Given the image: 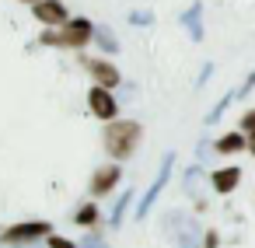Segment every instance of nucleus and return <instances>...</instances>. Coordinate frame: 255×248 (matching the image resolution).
Listing matches in <instances>:
<instances>
[{
	"label": "nucleus",
	"mask_w": 255,
	"mask_h": 248,
	"mask_svg": "<svg viewBox=\"0 0 255 248\" xmlns=\"http://www.w3.org/2000/svg\"><path fill=\"white\" fill-rule=\"evenodd\" d=\"M140 136H143V126H140V123H129V119H109L102 140H105V150H109L116 161H126V157H133Z\"/></svg>",
	"instance_id": "nucleus-1"
},
{
	"label": "nucleus",
	"mask_w": 255,
	"mask_h": 248,
	"mask_svg": "<svg viewBox=\"0 0 255 248\" xmlns=\"http://www.w3.org/2000/svg\"><path fill=\"white\" fill-rule=\"evenodd\" d=\"M164 234L175 248H203V227L189 210H171L164 213Z\"/></svg>",
	"instance_id": "nucleus-2"
},
{
	"label": "nucleus",
	"mask_w": 255,
	"mask_h": 248,
	"mask_svg": "<svg viewBox=\"0 0 255 248\" xmlns=\"http://www.w3.org/2000/svg\"><path fill=\"white\" fill-rule=\"evenodd\" d=\"M42 46H63V49H84L88 42H95V25L88 18H70L63 25V32H42L39 35Z\"/></svg>",
	"instance_id": "nucleus-3"
},
{
	"label": "nucleus",
	"mask_w": 255,
	"mask_h": 248,
	"mask_svg": "<svg viewBox=\"0 0 255 248\" xmlns=\"http://www.w3.org/2000/svg\"><path fill=\"white\" fill-rule=\"evenodd\" d=\"M53 231V224H46V220H21V224H14V227H7L4 234H0V241L4 245H32V241H39V238H46Z\"/></svg>",
	"instance_id": "nucleus-4"
},
{
	"label": "nucleus",
	"mask_w": 255,
	"mask_h": 248,
	"mask_svg": "<svg viewBox=\"0 0 255 248\" xmlns=\"http://www.w3.org/2000/svg\"><path fill=\"white\" fill-rule=\"evenodd\" d=\"M171 168H175V154H164V161H161V171L154 175V182H150V189L143 192V199L136 203V220H147V213L154 210V203H157L161 189H164V185H168V178H171Z\"/></svg>",
	"instance_id": "nucleus-5"
},
{
	"label": "nucleus",
	"mask_w": 255,
	"mask_h": 248,
	"mask_svg": "<svg viewBox=\"0 0 255 248\" xmlns=\"http://www.w3.org/2000/svg\"><path fill=\"white\" fill-rule=\"evenodd\" d=\"M88 109H91V116H95V119H116L119 105H116V98H112V88L95 84V88L88 91Z\"/></svg>",
	"instance_id": "nucleus-6"
},
{
	"label": "nucleus",
	"mask_w": 255,
	"mask_h": 248,
	"mask_svg": "<svg viewBox=\"0 0 255 248\" xmlns=\"http://www.w3.org/2000/svg\"><path fill=\"white\" fill-rule=\"evenodd\" d=\"M32 11H35V18L46 28H56V25H67L70 21V14H67V7L60 4V0H39V4H32Z\"/></svg>",
	"instance_id": "nucleus-7"
},
{
	"label": "nucleus",
	"mask_w": 255,
	"mask_h": 248,
	"mask_svg": "<svg viewBox=\"0 0 255 248\" xmlns=\"http://www.w3.org/2000/svg\"><path fill=\"white\" fill-rule=\"evenodd\" d=\"M88 63V74L95 77V84H102V88H116L123 77H119V70L112 67V63H105V60H84Z\"/></svg>",
	"instance_id": "nucleus-8"
},
{
	"label": "nucleus",
	"mask_w": 255,
	"mask_h": 248,
	"mask_svg": "<svg viewBox=\"0 0 255 248\" xmlns=\"http://www.w3.org/2000/svg\"><path fill=\"white\" fill-rule=\"evenodd\" d=\"M119 175H123V171H119V164H109V168H98V171L91 175V185H88V189H91V196H105L109 189H116V182H119Z\"/></svg>",
	"instance_id": "nucleus-9"
},
{
	"label": "nucleus",
	"mask_w": 255,
	"mask_h": 248,
	"mask_svg": "<svg viewBox=\"0 0 255 248\" xmlns=\"http://www.w3.org/2000/svg\"><path fill=\"white\" fill-rule=\"evenodd\" d=\"M238 182H241V168H220V171L210 175V185H213V192H220V196L234 192Z\"/></svg>",
	"instance_id": "nucleus-10"
},
{
	"label": "nucleus",
	"mask_w": 255,
	"mask_h": 248,
	"mask_svg": "<svg viewBox=\"0 0 255 248\" xmlns=\"http://www.w3.org/2000/svg\"><path fill=\"white\" fill-rule=\"evenodd\" d=\"M182 25L189 28V39H192V42H203V4H192V7L182 14Z\"/></svg>",
	"instance_id": "nucleus-11"
},
{
	"label": "nucleus",
	"mask_w": 255,
	"mask_h": 248,
	"mask_svg": "<svg viewBox=\"0 0 255 248\" xmlns=\"http://www.w3.org/2000/svg\"><path fill=\"white\" fill-rule=\"evenodd\" d=\"M95 42H98V49H102V53H109V56H116V53H119V39H116V32H112V28H105V25H102V28L95 25Z\"/></svg>",
	"instance_id": "nucleus-12"
},
{
	"label": "nucleus",
	"mask_w": 255,
	"mask_h": 248,
	"mask_svg": "<svg viewBox=\"0 0 255 248\" xmlns=\"http://www.w3.org/2000/svg\"><path fill=\"white\" fill-rule=\"evenodd\" d=\"M185 192H189V196L203 206V168H199V164L185 171Z\"/></svg>",
	"instance_id": "nucleus-13"
},
{
	"label": "nucleus",
	"mask_w": 255,
	"mask_h": 248,
	"mask_svg": "<svg viewBox=\"0 0 255 248\" xmlns=\"http://www.w3.org/2000/svg\"><path fill=\"white\" fill-rule=\"evenodd\" d=\"M217 154H234V150H245V133H227L213 143Z\"/></svg>",
	"instance_id": "nucleus-14"
},
{
	"label": "nucleus",
	"mask_w": 255,
	"mask_h": 248,
	"mask_svg": "<svg viewBox=\"0 0 255 248\" xmlns=\"http://www.w3.org/2000/svg\"><path fill=\"white\" fill-rule=\"evenodd\" d=\"M129 203H133V189H126V192L119 196V203L112 206V217H109V224H112V227H119V224H123V217H126V206H129Z\"/></svg>",
	"instance_id": "nucleus-15"
},
{
	"label": "nucleus",
	"mask_w": 255,
	"mask_h": 248,
	"mask_svg": "<svg viewBox=\"0 0 255 248\" xmlns=\"http://www.w3.org/2000/svg\"><path fill=\"white\" fill-rule=\"evenodd\" d=\"M74 220L84 224V227H95V224H98V206H95V203H84V206L74 213Z\"/></svg>",
	"instance_id": "nucleus-16"
},
{
	"label": "nucleus",
	"mask_w": 255,
	"mask_h": 248,
	"mask_svg": "<svg viewBox=\"0 0 255 248\" xmlns=\"http://www.w3.org/2000/svg\"><path fill=\"white\" fill-rule=\"evenodd\" d=\"M234 98H238V91H227V95H224V98H220V102H217V105H213V109L206 112V123H217V119L224 116V109H227V105H231Z\"/></svg>",
	"instance_id": "nucleus-17"
},
{
	"label": "nucleus",
	"mask_w": 255,
	"mask_h": 248,
	"mask_svg": "<svg viewBox=\"0 0 255 248\" xmlns=\"http://www.w3.org/2000/svg\"><path fill=\"white\" fill-rule=\"evenodd\" d=\"M46 245H49V248H81L77 241H70V238H63V234H53V231L46 234Z\"/></svg>",
	"instance_id": "nucleus-18"
},
{
	"label": "nucleus",
	"mask_w": 255,
	"mask_h": 248,
	"mask_svg": "<svg viewBox=\"0 0 255 248\" xmlns=\"http://www.w3.org/2000/svg\"><path fill=\"white\" fill-rule=\"evenodd\" d=\"M77 245H81V248H109V245H105V238H102L98 231H88V234H84Z\"/></svg>",
	"instance_id": "nucleus-19"
},
{
	"label": "nucleus",
	"mask_w": 255,
	"mask_h": 248,
	"mask_svg": "<svg viewBox=\"0 0 255 248\" xmlns=\"http://www.w3.org/2000/svg\"><path fill=\"white\" fill-rule=\"evenodd\" d=\"M154 21V14L150 11H129V25H140V28H147Z\"/></svg>",
	"instance_id": "nucleus-20"
},
{
	"label": "nucleus",
	"mask_w": 255,
	"mask_h": 248,
	"mask_svg": "<svg viewBox=\"0 0 255 248\" xmlns=\"http://www.w3.org/2000/svg\"><path fill=\"white\" fill-rule=\"evenodd\" d=\"M241 133H248V136L255 133V112H245L241 116Z\"/></svg>",
	"instance_id": "nucleus-21"
},
{
	"label": "nucleus",
	"mask_w": 255,
	"mask_h": 248,
	"mask_svg": "<svg viewBox=\"0 0 255 248\" xmlns=\"http://www.w3.org/2000/svg\"><path fill=\"white\" fill-rule=\"evenodd\" d=\"M217 241H220V238H217V234H213V231H210V234H206V238H203V245H206V248H217Z\"/></svg>",
	"instance_id": "nucleus-22"
},
{
	"label": "nucleus",
	"mask_w": 255,
	"mask_h": 248,
	"mask_svg": "<svg viewBox=\"0 0 255 248\" xmlns=\"http://www.w3.org/2000/svg\"><path fill=\"white\" fill-rule=\"evenodd\" d=\"M210 74H213V67L206 63V67H203V74H199V84H206V81H210Z\"/></svg>",
	"instance_id": "nucleus-23"
},
{
	"label": "nucleus",
	"mask_w": 255,
	"mask_h": 248,
	"mask_svg": "<svg viewBox=\"0 0 255 248\" xmlns=\"http://www.w3.org/2000/svg\"><path fill=\"white\" fill-rule=\"evenodd\" d=\"M248 150H252V154H255V133H252V140H248Z\"/></svg>",
	"instance_id": "nucleus-24"
},
{
	"label": "nucleus",
	"mask_w": 255,
	"mask_h": 248,
	"mask_svg": "<svg viewBox=\"0 0 255 248\" xmlns=\"http://www.w3.org/2000/svg\"><path fill=\"white\" fill-rule=\"evenodd\" d=\"M21 4H39V0H21Z\"/></svg>",
	"instance_id": "nucleus-25"
}]
</instances>
